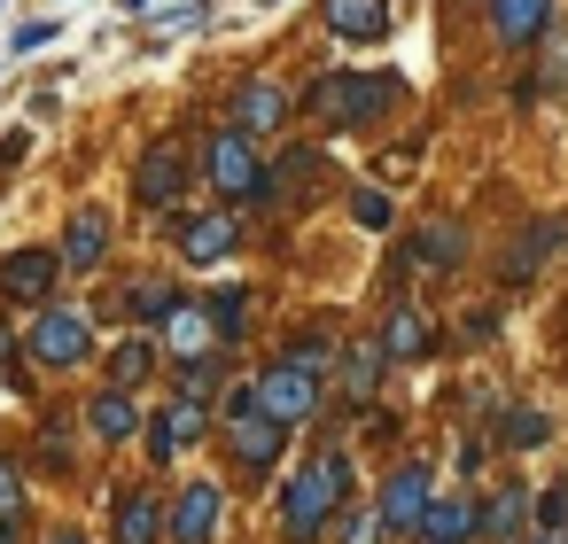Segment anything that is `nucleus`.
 I'll return each mask as SVG.
<instances>
[{
	"mask_svg": "<svg viewBox=\"0 0 568 544\" xmlns=\"http://www.w3.org/2000/svg\"><path fill=\"white\" fill-rule=\"evenodd\" d=\"M351 497V459L343 451H320L304 474H288V490H281V536L288 544H320L327 528H335V505Z\"/></svg>",
	"mask_w": 568,
	"mask_h": 544,
	"instance_id": "f257e3e1",
	"label": "nucleus"
},
{
	"mask_svg": "<svg viewBox=\"0 0 568 544\" xmlns=\"http://www.w3.org/2000/svg\"><path fill=\"white\" fill-rule=\"evenodd\" d=\"M389 102H397V79H382V71H327V79L312 86V117L335 125V133L374 125Z\"/></svg>",
	"mask_w": 568,
	"mask_h": 544,
	"instance_id": "f03ea898",
	"label": "nucleus"
},
{
	"mask_svg": "<svg viewBox=\"0 0 568 544\" xmlns=\"http://www.w3.org/2000/svg\"><path fill=\"white\" fill-rule=\"evenodd\" d=\"M211 179H219V195H234V203H273V172L257 164V133H211Z\"/></svg>",
	"mask_w": 568,
	"mask_h": 544,
	"instance_id": "7ed1b4c3",
	"label": "nucleus"
},
{
	"mask_svg": "<svg viewBox=\"0 0 568 544\" xmlns=\"http://www.w3.org/2000/svg\"><path fill=\"white\" fill-rule=\"evenodd\" d=\"M250 397H257V412H265V420H281V428H304V420L320 412V373L281 358V366H265V373L250 381Z\"/></svg>",
	"mask_w": 568,
	"mask_h": 544,
	"instance_id": "20e7f679",
	"label": "nucleus"
},
{
	"mask_svg": "<svg viewBox=\"0 0 568 544\" xmlns=\"http://www.w3.org/2000/svg\"><path fill=\"white\" fill-rule=\"evenodd\" d=\"M24 350H32V366H87V350H94V335H87V319L79 311H63V304H48L40 319H32V335H24Z\"/></svg>",
	"mask_w": 568,
	"mask_h": 544,
	"instance_id": "39448f33",
	"label": "nucleus"
},
{
	"mask_svg": "<svg viewBox=\"0 0 568 544\" xmlns=\"http://www.w3.org/2000/svg\"><path fill=\"white\" fill-rule=\"evenodd\" d=\"M180 187H187V148L164 133V141H149V148H141V164H133V195H141L149 211H172V203H180Z\"/></svg>",
	"mask_w": 568,
	"mask_h": 544,
	"instance_id": "423d86ee",
	"label": "nucleus"
},
{
	"mask_svg": "<svg viewBox=\"0 0 568 544\" xmlns=\"http://www.w3.org/2000/svg\"><path fill=\"white\" fill-rule=\"evenodd\" d=\"M428 505H436V482H428V466H420V459H405V466H397V474L382 482V521H389V528H413V536H420Z\"/></svg>",
	"mask_w": 568,
	"mask_h": 544,
	"instance_id": "0eeeda50",
	"label": "nucleus"
},
{
	"mask_svg": "<svg viewBox=\"0 0 568 544\" xmlns=\"http://www.w3.org/2000/svg\"><path fill=\"white\" fill-rule=\"evenodd\" d=\"M55 273H71L63 249H17V257H0V296H9V304H40L55 288Z\"/></svg>",
	"mask_w": 568,
	"mask_h": 544,
	"instance_id": "6e6552de",
	"label": "nucleus"
},
{
	"mask_svg": "<svg viewBox=\"0 0 568 544\" xmlns=\"http://www.w3.org/2000/svg\"><path fill=\"white\" fill-rule=\"evenodd\" d=\"M234 242H242L234 211H203V218H180V257H187V265H226V257H234Z\"/></svg>",
	"mask_w": 568,
	"mask_h": 544,
	"instance_id": "1a4fd4ad",
	"label": "nucleus"
},
{
	"mask_svg": "<svg viewBox=\"0 0 568 544\" xmlns=\"http://www.w3.org/2000/svg\"><path fill=\"white\" fill-rule=\"evenodd\" d=\"M320 9H327L335 40H389V24H397L389 0H320Z\"/></svg>",
	"mask_w": 568,
	"mask_h": 544,
	"instance_id": "9d476101",
	"label": "nucleus"
},
{
	"mask_svg": "<svg viewBox=\"0 0 568 544\" xmlns=\"http://www.w3.org/2000/svg\"><path fill=\"white\" fill-rule=\"evenodd\" d=\"M211 528H219V482L180 490V505H172V544H211Z\"/></svg>",
	"mask_w": 568,
	"mask_h": 544,
	"instance_id": "9b49d317",
	"label": "nucleus"
},
{
	"mask_svg": "<svg viewBox=\"0 0 568 544\" xmlns=\"http://www.w3.org/2000/svg\"><path fill=\"white\" fill-rule=\"evenodd\" d=\"M483 528V497H436L420 521V544H467Z\"/></svg>",
	"mask_w": 568,
	"mask_h": 544,
	"instance_id": "f8f14e48",
	"label": "nucleus"
},
{
	"mask_svg": "<svg viewBox=\"0 0 568 544\" xmlns=\"http://www.w3.org/2000/svg\"><path fill=\"white\" fill-rule=\"evenodd\" d=\"M545 24H552V0H490V32L506 48H529Z\"/></svg>",
	"mask_w": 568,
	"mask_h": 544,
	"instance_id": "ddd939ff",
	"label": "nucleus"
},
{
	"mask_svg": "<svg viewBox=\"0 0 568 544\" xmlns=\"http://www.w3.org/2000/svg\"><path fill=\"white\" fill-rule=\"evenodd\" d=\"M102 257H110V218L102 211H79L71 234H63V265L71 273H102Z\"/></svg>",
	"mask_w": 568,
	"mask_h": 544,
	"instance_id": "4468645a",
	"label": "nucleus"
},
{
	"mask_svg": "<svg viewBox=\"0 0 568 544\" xmlns=\"http://www.w3.org/2000/svg\"><path fill=\"white\" fill-rule=\"evenodd\" d=\"M156 536H172V513H156L149 490H125L118 497V544H156Z\"/></svg>",
	"mask_w": 568,
	"mask_h": 544,
	"instance_id": "2eb2a0df",
	"label": "nucleus"
},
{
	"mask_svg": "<svg viewBox=\"0 0 568 544\" xmlns=\"http://www.w3.org/2000/svg\"><path fill=\"white\" fill-rule=\"evenodd\" d=\"M428 342H436V327H428V311H413V304H397V311L382 319V350H389V358H428Z\"/></svg>",
	"mask_w": 568,
	"mask_h": 544,
	"instance_id": "dca6fc26",
	"label": "nucleus"
},
{
	"mask_svg": "<svg viewBox=\"0 0 568 544\" xmlns=\"http://www.w3.org/2000/svg\"><path fill=\"white\" fill-rule=\"evenodd\" d=\"M281 117H288V94H281L273 79H250V86H242V110H234V125H242V133H273Z\"/></svg>",
	"mask_w": 568,
	"mask_h": 544,
	"instance_id": "f3484780",
	"label": "nucleus"
},
{
	"mask_svg": "<svg viewBox=\"0 0 568 544\" xmlns=\"http://www.w3.org/2000/svg\"><path fill=\"white\" fill-rule=\"evenodd\" d=\"M87 428H94V435H102V443H125V435H133V428H141V412H133V397H125V389H118V381H110V389H102V397H94V404H87Z\"/></svg>",
	"mask_w": 568,
	"mask_h": 544,
	"instance_id": "a211bd4d",
	"label": "nucleus"
},
{
	"mask_svg": "<svg viewBox=\"0 0 568 544\" xmlns=\"http://www.w3.org/2000/svg\"><path fill=\"white\" fill-rule=\"evenodd\" d=\"M149 373H156V350H149V335H125V342H110V381H118V389L149 381Z\"/></svg>",
	"mask_w": 568,
	"mask_h": 544,
	"instance_id": "6ab92c4d",
	"label": "nucleus"
},
{
	"mask_svg": "<svg viewBox=\"0 0 568 544\" xmlns=\"http://www.w3.org/2000/svg\"><path fill=\"white\" fill-rule=\"evenodd\" d=\"M382 366H389V350H382V342H358V350L343 358V389H351V397L366 404V397L382 389Z\"/></svg>",
	"mask_w": 568,
	"mask_h": 544,
	"instance_id": "aec40b11",
	"label": "nucleus"
},
{
	"mask_svg": "<svg viewBox=\"0 0 568 544\" xmlns=\"http://www.w3.org/2000/svg\"><path fill=\"white\" fill-rule=\"evenodd\" d=\"M164 342H172L180 358H203V342H211V311H195V304H180V311L164 319Z\"/></svg>",
	"mask_w": 568,
	"mask_h": 544,
	"instance_id": "412c9836",
	"label": "nucleus"
},
{
	"mask_svg": "<svg viewBox=\"0 0 568 544\" xmlns=\"http://www.w3.org/2000/svg\"><path fill=\"white\" fill-rule=\"evenodd\" d=\"M405 257H413V265H436V273H444V265H459V234H452V226H420Z\"/></svg>",
	"mask_w": 568,
	"mask_h": 544,
	"instance_id": "4be33fe9",
	"label": "nucleus"
},
{
	"mask_svg": "<svg viewBox=\"0 0 568 544\" xmlns=\"http://www.w3.org/2000/svg\"><path fill=\"white\" fill-rule=\"evenodd\" d=\"M203 311H211V327H219V335H250V296H242V288H211V304H203Z\"/></svg>",
	"mask_w": 568,
	"mask_h": 544,
	"instance_id": "5701e85b",
	"label": "nucleus"
},
{
	"mask_svg": "<svg viewBox=\"0 0 568 544\" xmlns=\"http://www.w3.org/2000/svg\"><path fill=\"white\" fill-rule=\"evenodd\" d=\"M545 435H552V420H545L537 404L506 412V451H545Z\"/></svg>",
	"mask_w": 568,
	"mask_h": 544,
	"instance_id": "b1692460",
	"label": "nucleus"
},
{
	"mask_svg": "<svg viewBox=\"0 0 568 544\" xmlns=\"http://www.w3.org/2000/svg\"><path fill=\"white\" fill-rule=\"evenodd\" d=\"M521 513H529V490H498V497L483 505V528H490V536H514Z\"/></svg>",
	"mask_w": 568,
	"mask_h": 544,
	"instance_id": "393cba45",
	"label": "nucleus"
},
{
	"mask_svg": "<svg viewBox=\"0 0 568 544\" xmlns=\"http://www.w3.org/2000/svg\"><path fill=\"white\" fill-rule=\"evenodd\" d=\"M382 528H389L382 505L374 513H335V544H382Z\"/></svg>",
	"mask_w": 568,
	"mask_h": 544,
	"instance_id": "a878e982",
	"label": "nucleus"
},
{
	"mask_svg": "<svg viewBox=\"0 0 568 544\" xmlns=\"http://www.w3.org/2000/svg\"><path fill=\"white\" fill-rule=\"evenodd\" d=\"M172 311H180V296H172V288H156V280H141V288H133V319H156V327H164Z\"/></svg>",
	"mask_w": 568,
	"mask_h": 544,
	"instance_id": "bb28decb",
	"label": "nucleus"
},
{
	"mask_svg": "<svg viewBox=\"0 0 568 544\" xmlns=\"http://www.w3.org/2000/svg\"><path fill=\"white\" fill-rule=\"evenodd\" d=\"M351 218H358L366 234H382V226H389V195H382V187H366V195H351Z\"/></svg>",
	"mask_w": 568,
	"mask_h": 544,
	"instance_id": "cd10ccee",
	"label": "nucleus"
},
{
	"mask_svg": "<svg viewBox=\"0 0 568 544\" xmlns=\"http://www.w3.org/2000/svg\"><path fill=\"white\" fill-rule=\"evenodd\" d=\"M24 513V474H17V459H0V521H17Z\"/></svg>",
	"mask_w": 568,
	"mask_h": 544,
	"instance_id": "c85d7f7f",
	"label": "nucleus"
},
{
	"mask_svg": "<svg viewBox=\"0 0 568 544\" xmlns=\"http://www.w3.org/2000/svg\"><path fill=\"white\" fill-rule=\"evenodd\" d=\"M180 451H187V443L172 435V412H156V420H149V459L164 466V459H180Z\"/></svg>",
	"mask_w": 568,
	"mask_h": 544,
	"instance_id": "c756f323",
	"label": "nucleus"
},
{
	"mask_svg": "<svg viewBox=\"0 0 568 544\" xmlns=\"http://www.w3.org/2000/svg\"><path fill=\"white\" fill-rule=\"evenodd\" d=\"M312 179H320V156H288V164L273 172V195H281V187H312Z\"/></svg>",
	"mask_w": 568,
	"mask_h": 544,
	"instance_id": "7c9ffc66",
	"label": "nucleus"
},
{
	"mask_svg": "<svg viewBox=\"0 0 568 544\" xmlns=\"http://www.w3.org/2000/svg\"><path fill=\"white\" fill-rule=\"evenodd\" d=\"M281 358H288V366H312V373H320V366H327V335H296V342H288Z\"/></svg>",
	"mask_w": 568,
	"mask_h": 544,
	"instance_id": "2f4dec72",
	"label": "nucleus"
},
{
	"mask_svg": "<svg viewBox=\"0 0 568 544\" xmlns=\"http://www.w3.org/2000/svg\"><path fill=\"white\" fill-rule=\"evenodd\" d=\"M211 389H219V366H211V358H195V366L180 373V397H195V404H203Z\"/></svg>",
	"mask_w": 568,
	"mask_h": 544,
	"instance_id": "473e14b6",
	"label": "nucleus"
},
{
	"mask_svg": "<svg viewBox=\"0 0 568 544\" xmlns=\"http://www.w3.org/2000/svg\"><path fill=\"white\" fill-rule=\"evenodd\" d=\"M0 381H17V335H9V327H0ZM17 389H24V381H17Z\"/></svg>",
	"mask_w": 568,
	"mask_h": 544,
	"instance_id": "72a5a7b5",
	"label": "nucleus"
},
{
	"mask_svg": "<svg viewBox=\"0 0 568 544\" xmlns=\"http://www.w3.org/2000/svg\"><path fill=\"white\" fill-rule=\"evenodd\" d=\"M48 544H87V536H79V528H55V536H48Z\"/></svg>",
	"mask_w": 568,
	"mask_h": 544,
	"instance_id": "f704fd0d",
	"label": "nucleus"
},
{
	"mask_svg": "<svg viewBox=\"0 0 568 544\" xmlns=\"http://www.w3.org/2000/svg\"><path fill=\"white\" fill-rule=\"evenodd\" d=\"M537 544H568V528H537Z\"/></svg>",
	"mask_w": 568,
	"mask_h": 544,
	"instance_id": "c9c22d12",
	"label": "nucleus"
},
{
	"mask_svg": "<svg viewBox=\"0 0 568 544\" xmlns=\"http://www.w3.org/2000/svg\"><path fill=\"white\" fill-rule=\"evenodd\" d=\"M118 9H141V0H118Z\"/></svg>",
	"mask_w": 568,
	"mask_h": 544,
	"instance_id": "e433bc0d",
	"label": "nucleus"
}]
</instances>
